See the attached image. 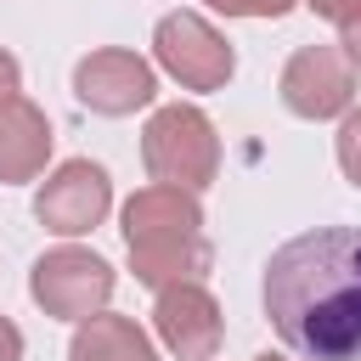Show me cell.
I'll list each match as a JSON object with an SVG mask.
<instances>
[{"instance_id":"cell-1","label":"cell","mask_w":361,"mask_h":361,"mask_svg":"<svg viewBox=\"0 0 361 361\" xmlns=\"http://www.w3.org/2000/svg\"><path fill=\"white\" fill-rule=\"evenodd\" d=\"M265 322L305 361H361V231L310 226L265 259Z\"/></svg>"},{"instance_id":"cell-13","label":"cell","mask_w":361,"mask_h":361,"mask_svg":"<svg viewBox=\"0 0 361 361\" xmlns=\"http://www.w3.org/2000/svg\"><path fill=\"white\" fill-rule=\"evenodd\" d=\"M203 6H214V11H226V17H288L299 0H203Z\"/></svg>"},{"instance_id":"cell-2","label":"cell","mask_w":361,"mask_h":361,"mask_svg":"<svg viewBox=\"0 0 361 361\" xmlns=\"http://www.w3.org/2000/svg\"><path fill=\"white\" fill-rule=\"evenodd\" d=\"M124 248H130V271L135 282L175 288V282H203V271L214 265V248L203 237V203L197 192L180 186H141L124 197Z\"/></svg>"},{"instance_id":"cell-9","label":"cell","mask_w":361,"mask_h":361,"mask_svg":"<svg viewBox=\"0 0 361 361\" xmlns=\"http://www.w3.org/2000/svg\"><path fill=\"white\" fill-rule=\"evenodd\" d=\"M152 333L169 355L180 361H214L220 338H226V316H220V299L203 288V282H175V288H158L152 299Z\"/></svg>"},{"instance_id":"cell-14","label":"cell","mask_w":361,"mask_h":361,"mask_svg":"<svg viewBox=\"0 0 361 361\" xmlns=\"http://www.w3.org/2000/svg\"><path fill=\"white\" fill-rule=\"evenodd\" d=\"M299 6H305V11H316L322 23H338V28L361 17V0H299Z\"/></svg>"},{"instance_id":"cell-16","label":"cell","mask_w":361,"mask_h":361,"mask_svg":"<svg viewBox=\"0 0 361 361\" xmlns=\"http://www.w3.org/2000/svg\"><path fill=\"white\" fill-rule=\"evenodd\" d=\"M338 51H344V62H350V68H355V73H361V17H355V23H344V28H338Z\"/></svg>"},{"instance_id":"cell-8","label":"cell","mask_w":361,"mask_h":361,"mask_svg":"<svg viewBox=\"0 0 361 361\" xmlns=\"http://www.w3.org/2000/svg\"><path fill=\"white\" fill-rule=\"evenodd\" d=\"M107 209H113V175H107L102 164H90V158L56 164V169L39 180V192H34V214H39V226L56 231V237H85V231H96V226L107 220Z\"/></svg>"},{"instance_id":"cell-10","label":"cell","mask_w":361,"mask_h":361,"mask_svg":"<svg viewBox=\"0 0 361 361\" xmlns=\"http://www.w3.org/2000/svg\"><path fill=\"white\" fill-rule=\"evenodd\" d=\"M51 118L39 102H28L23 90L0 102V180L6 186H23V180H39L45 164H51Z\"/></svg>"},{"instance_id":"cell-3","label":"cell","mask_w":361,"mask_h":361,"mask_svg":"<svg viewBox=\"0 0 361 361\" xmlns=\"http://www.w3.org/2000/svg\"><path fill=\"white\" fill-rule=\"evenodd\" d=\"M141 164L158 186H180V192H203L220 175V135L214 118L192 102H169L152 107L147 130H141Z\"/></svg>"},{"instance_id":"cell-17","label":"cell","mask_w":361,"mask_h":361,"mask_svg":"<svg viewBox=\"0 0 361 361\" xmlns=\"http://www.w3.org/2000/svg\"><path fill=\"white\" fill-rule=\"evenodd\" d=\"M0 361H23V327L11 316H0Z\"/></svg>"},{"instance_id":"cell-4","label":"cell","mask_w":361,"mask_h":361,"mask_svg":"<svg viewBox=\"0 0 361 361\" xmlns=\"http://www.w3.org/2000/svg\"><path fill=\"white\" fill-rule=\"evenodd\" d=\"M152 62L180 90H226L231 73H237L231 39L203 11H164L158 28H152Z\"/></svg>"},{"instance_id":"cell-11","label":"cell","mask_w":361,"mask_h":361,"mask_svg":"<svg viewBox=\"0 0 361 361\" xmlns=\"http://www.w3.org/2000/svg\"><path fill=\"white\" fill-rule=\"evenodd\" d=\"M68 361H158V350H152V338H147V327L135 316L96 310L85 322H73Z\"/></svg>"},{"instance_id":"cell-12","label":"cell","mask_w":361,"mask_h":361,"mask_svg":"<svg viewBox=\"0 0 361 361\" xmlns=\"http://www.w3.org/2000/svg\"><path fill=\"white\" fill-rule=\"evenodd\" d=\"M333 158H338L344 180L361 192V107H350V113L338 118V135H333Z\"/></svg>"},{"instance_id":"cell-6","label":"cell","mask_w":361,"mask_h":361,"mask_svg":"<svg viewBox=\"0 0 361 361\" xmlns=\"http://www.w3.org/2000/svg\"><path fill=\"white\" fill-rule=\"evenodd\" d=\"M73 96H79V107H90L102 118H130L158 102V68L124 45H102L90 56H79Z\"/></svg>"},{"instance_id":"cell-15","label":"cell","mask_w":361,"mask_h":361,"mask_svg":"<svg viewBox=\"0 0 361 361\" xmlns=\"http://www.w3.org/2000/svg\"><path fill=\"white\" fill-rule=\"evenodd\" d=\"M17 90H23V62L0 45V102H6V96H17Z\"/></svg>"},{"instance_id":"cell-7","label":"cell","mask_w":361,"mask_h":361,"mask_svg":"<svg viewBox=\"0 0 361 361\" xmlns=\"http://www.w3.org/2000/svg\"><path fill=\"white\" fill-rule=\"evenodd\" d=\"M276 90H282V107H288L293 118H310V124L344 118L350 102H355V68L344 62L338 45H299V51L282 62Z\"/></svg>"},{"instance_id":"cell-5","label":"cell","mask_w":361,"mask_h":361,"mask_svg":"<svg viewBox=\"0 0 361 361\" xmlns=\"http://www.w3.org/2000/svg\"><path fill=\"white\" fill-rule=\"evenodd\" d=\"M113 282H118L113 265H107L96 248H79V243L45 248V254L34 259V271H28L34 305H39L45 316H56V322H85V316L107 310Z\"/></svg>"},{"instance_id":"cell-18","label":"cell","mask_w":361,"mask_h":361,"mask_svg":"<svg viewBox=\"0 0 361 361\" xmlns=\"http://www.w3.org/2000/svg\"><path fill=\"white\" fill-rule=\"evenodd\" d=\"M254 361H288V355H276V350H259V355H254Z\"/></svg>"}]
</instances>
